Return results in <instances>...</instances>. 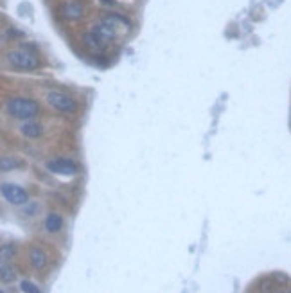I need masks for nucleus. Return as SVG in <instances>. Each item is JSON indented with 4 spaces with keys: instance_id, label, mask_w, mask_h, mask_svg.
Returning a JSON list of instances; mask_svg holds the SVG:
<instances>
[{
    "instance_id": "obj_1",
    "label": "nucleus",
    "mask_w": 291,
    "mask_h": 293,
    "mask_svg": "<svg viewBox=\"0 0 291 293\" xmlns=\"http://www.w3.org/2000/svg\"><path fill=\"white\" fill-rule=\"evenodd\" d=\"M7 114L20 121H31L40 114V104L27 97H13L7 103Z\"/></svg>"
},
{
    "instance_id": "obj_2",
    "label": "nucleus",
    "mask_w": 291,
    "mask_h": 293,
    "mask_svg": "<svg viewBox=\"0 0 291 293\" xmlns=\"http://www.w3.org/2000/svg\"><path fill=\"white\" fill-rule=\"evenodd\" d=\"M7 62H9L14 69H20V71H34V69H38V65H40L38 58L34 56L33 52L25 51V49L7 52Z\"/></svg>"
},
{
    "instance_id": "obj_3",
    "label": "nucleus",
    "mask_w": 291,
    "mask_h": 293,
    "mask_svg": "<svg viewBox=\"0 0 291 293\" xmlns=\"http://www.w3.org/2000/svg\"><path fill=\"white\" fill-rule=\"evenodd\" d=\"M47 103L52 108H56L58 112H63V114H75L77 112V103L67 94H63V92H56V90L49 92Z\"/></svg>"
},
{
    "instance_id": "obj_4",
    "label": "nucleus",
    "mask_w": 291,
    "mask_h": 293,
    "mask_svg": "<svg viewBox=\"0 0 291 293\" xmlns=\"http://www.w3.org/2000/svg\"><path fill=\"white\" fill-rule=\"evenodd\" d=\"M0 193L11 205H25L29 202L27 191L16 184H2L0 185Z\"/></svg>"
},
{
    "instance_id": "obj_5",
    "label": "nucleus",
    "mask_w": 291,
    "mask_h": 293,
    "mask_svg": "<svg viewBox=\"0 0 291 293\" xmlns=\"http://www.w3.org/2000/svg\"><path fill=\"white\" fill-rule=\"evenodd\" d=\"M47 169L51 173H54V175L72 176L79 171V167H77V164L74 160H69V158H54V160L47 162Z\"/></svg>"
},
{
    "instance_id": "obj_6",
    "label": "nucleus",
    "mask_w": 291,
    "mask_h": 293,
    "mask_svg": "<svg viewBox=\"0 0 291 293\" xmlns=\"http://www.w3.org/2000/svg\"><path fill=\"white\" fill-rule=\"evenodd\" d=\"M92 33H94L97 38L103 40V42H108V40L117 38V31H115V27H113L112 24H108V22L95 24L94 27H92Z\"/></svg>"
},
{
    "instance_id": "obj_7",
    "label": "nucleus",
    "mask_w": 291,
    "mask_h": 293,
    "mask_svg": "<svg viewBox=\"0 0 291 293\" xmlns=\"http://www.w3.org/2000/svg\"><path fill=\"white\" fill-rule=\"evenodd\" d=\"M13 259H7V257H0V281L2 283H13L16 279V268L11 263Z\"/></svg>"
},
{
    "instance_id": "obj_8",
    "label": "nucleus",
    "mask_w": 291,
    "mask_h": 293,
    "mask_svg": "<svg viewBox=\"0 0 291 293\" xmlns=\"http://www.w3.org/2000/svg\"><path fill=\"white\" fill-rule=\"evenodd\" d=\"M83 43H85V47L88 49V51L95 52V54H99V52H103L104 49H106V42H103L101 38H97L92 31L83 34Z\"/></svg>"
},
{
    "instance_id": "obj_9",
    "label": "nucleus",
    "mask_w": 291,
    "mask_h": 293,
    "mask_svg": "<svg viewBox=\"0 0 291 293\" xmlns=\"http://www.w3.org/2000/svg\"><path fill=\"white\" fill-rule=\"evenodd\" d=\"M29 261H31V266L34 270H43L47 266V254L42 250V248H31L29 252Z\"/></svg>"
},
{
    "instance_id": "obj_10",
    "label": "nucleus",
    "mask_w": 291,
    "mask_h": 293,
    "mask_svg": "<svg viewBox=\"0 0 291 293\" xmlns=\"http://www.w3.org/2000/svg\"><path fill=\"white\" fill-rule=\"evenodd\" d=\"M45 228H47V232H51V234L60 232L61 228H63V218L56 213H51L45 218Z\"/></svg>"
},
{
    "instance_id": "obj_11",
    "label": "nucleus",
    "mask_w": 291,
    "mask_h": 293,
    "mask_svg": "<svg viewBox=\"0 0 291 293\" xmlns=\"http://www.w3.org/2000/svg\"><path fill=\"white\" fill-rule=\"evenodd\" d=\"M63 14H65L67 18L71 20H77L83 16V5L79 4V2H69V4L63 5Z\"/></svg>"
},
{
    "instance_id": "obj_12",
    "label": "nucleus",
    "mask_w": 291,
    "mask_h": 293,
    "mask_svg": "<svg viewBox=\"0 0 291 293\" xmlns=\"http://www.w3.org/2000/svg\"><path fill=\"white\" fill-rule=\"evenodd\" d=\"M20 132L24 133L25 137H29V139H38V137H42L43 128L40 126L38 123H31V121H27V123L22 124Z\"/></svg>"
},
{
    "instance_id": "obj_13",
    "label": "nucleus",
    "mask_w": 291,
    "mask_h": 293,
    "mask_svg": "<svg viewBox=\"0 0 291 293\" xmlns=\"http://www.w3.org/2000/svg\"><path fill=\"white\" fill-rule=\"evenodd\" d=\"M24 164L22 160H18V158H14V156H2L0 158V171H13L16 169V167H20Z\"/></svg>"
},
{
    "instance_id": "obj_14",
    "label": "nucleus",
    "mask_w": 291,
    "mask_h": 293,
    "mask_svg": "<svg viewBox=\"0 0 291 293\" xmlns=\"http://www.w3.org/2000/svg\"><path fill=\"white\" fill-rule=\"evenodd\" d=\"M104 22L112 24L113 27H115V24H122V25H126V27H130V25H132V22H130L126 16H122V14H117V13L106 14V16H104Z\"/></svg>"
},
{
    "instance_id": "obj_15",
    "label": "nucleus",
    "mask_w": 291,
    "mask_h": 293,
    "mask_svg": "<svg viewBox=\"0 0 291 293\" xmlns=\"http://www.w3.org/2000/svg\"><path fill=\"white\" fill-rule=\"evenodd\" d=\"M20 290L25 293H40V288L34 283H31V281H22L20 283Z\"/></svg>"
},
{
    "instance_id": "obj_16",
    "label": "nucleus",
    "mask_w": 291,
    "mask_h": 293,
    "mask_svg": "<svg viewBox=\"0 0 291 293\" xmlns=\"http://www.w3.org/2000/svg\"><path fill=\"white\" fill-rule=\"evenodd\" d=\"M101 2H103V4H110V5H115V4H117L115 0H101Z\"/></svg>"
}]
</instances>
